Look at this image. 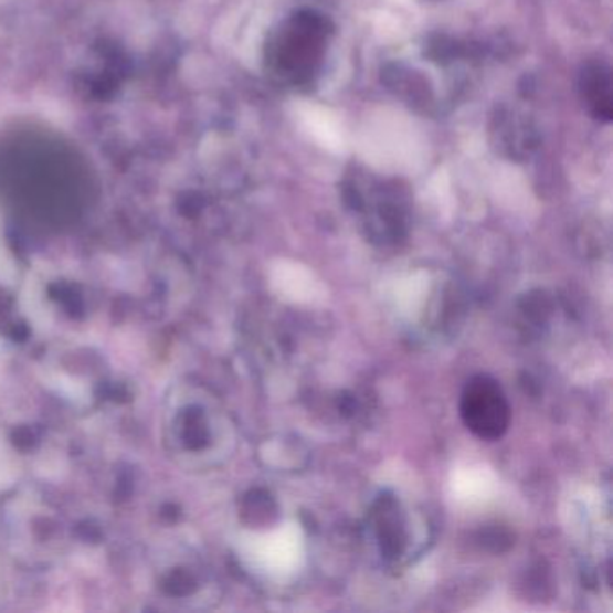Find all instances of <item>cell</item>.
<instances>
[{"label": "cell", "instance_id": "4", "mask_svg": "<svg viewBox=\"0 0 613 613\" xmlns=\"http://www.w3.org/2000/svg\"><path fill=\"white\" fill-rule=\"evenodd\" d=\"M377 532L380 551L387 560L400 558L403 547H405V526H403V518H401L394 497L385 495V497L378 498Z\"/></svg>", "mask_w": 613, "mask_h": 613}, {"label": "cell", "instance_id": "3", "mask_svg": "<svg viewBox=\"0 0 613 613\" xmlns=\"http://www.w3.org/2000/svg\"><path fill=\"white\" fill-rule=\"evenodd\" d=\"M580 91L584 105L599 121L613 117L612 74L606 63L590 62L580 76Z\"/></svg>", "mask_w": 613, "mask_h": 613}, {"label": "cell", "instance_id": "7", "mask_svg": "<svg viewBox=\"0 0 613 613\" xmlns=\"http://www.w3.org/2000/svg\"><path fill=\"white\" fill-rule=\"evenodd\" d=\"M337 406L338 411L342 412L344 415H353L355 409H357V401H355L351 392H342L338 397Z\"/></svg>", "mask_w": 613, "mask_h": 613}, {"label": "cell", "instance_id": "1", "mask_svg": "<svg viewBox=\"0 0 613 613\" xmlns=\"http://www.w3.org/2000/svg\"><path fill=\"white\" fill-rule=\"evenodd\" d=\"M328 19L315 11H299L286 19L266 45L272 71L294 85L308 83L317 74L328 47Z\"/></svg>", "mask_w": 613, "mask_h": 613}, {"label": "cell", "instance_id": "2", "mask_svg": "<svg viewBox=\"0 0 613 613\" xmlns=\"http://www.w3.org/2000/svg\"><path fill=\"white\" fill-rule=\"evenodd\" d=\"M459 409L464 425L478 440H500L511 423V406L503 387L488 374H477L466 383Z\"/></svg>", "mask_w": 613, "mask_h": 613}, {"label": "cell", "instance_id": "5", "mask_svg": "<svg viewBox=\"0 0 613 613\" xmlns=\"http://www.w3.org/2000/svg\"><path fill=\"white\" fill-rule=\"evenodd\" d=\"M520 309L527 319L535 324H546L552 314V299L547 292H529L526 297H521Z\"/></svg>", "mask_w": 613, "mask_h": 613}, {"label": "cell", "instance_id": "6", "mask_svg": "<svg viewBox=\"0 0 613 613\" xmlns=\"http://www.w3.org/2000/svg\"><path fill=\"white\" fill-rule=\"evenodd\" d=\"M477 543L480 549L492 552V554H504L511 549L515 538L504 527L493 526L478 532Z\"/></svg>", "mask_w": 613, "mask_h": 613}]
</instances>
